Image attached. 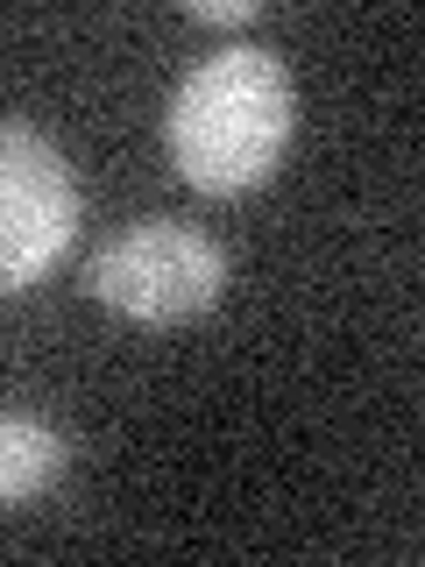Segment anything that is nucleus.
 <instances>
[{
	"mask_svg": "<svg viewBox=\"0 0 425 567\" xmlns=\"http://www.w3.org/2000/svg\"><path fill=\"white\" fill-rule=\"evenodd\" d=\"M191 22H220V29L256 22V0H191Z\"/></svg>",
	"mask_w": 425,
	"mask_h": 567,
	"instance_id": "nucleus-5",
	"label": "nucleus"
},
{
	"mask_svg": "<svg viewBox=\"0 0 425 567\" xmlns=\"http://www.w3.org/2000/svg\"><path fill=\"white\" fill-rule=\"evenodd\" d=\"M71 468V440L43 419H0V504L43 496Z\"/></svg>",
	"mask_w": 425,
	"mask_h": 567,
	"instance_id": "nucleus-4",
	"label": "nucleus"
},
{
	"mask_svg": "<svg viewBox=\"0 0 425 567\" xmlns=\"http://www.w3.org/2000/svg\"><path fill=\"white\" fill-rule=\"evenodd\" d=\"M291 121H298V85L283 58L262 43H227L177 79L164 142L191 192L227 199V192H248L277 171Z\"/></svg>",
	"mask_w": 425,
	"mask_h": 567,
	"instance_id": "nucleus-1",
	"label": "nucleus"
},
{
	"mask_svg": "<svg viewBox=\"0 0 425 567\" xmlns=\"http://www.w3.org/2000/svg\"><path fill=\"white\" fill-rule=\"evenodd\" d=\"M85 284L100 306L128 312L142 327H177L227 291V248L185 220H135L93 256Z\"/></svg>",
	"mask_w": 425,
	"mask_h": 567,
	"instance_id": "nucleus-2",
	"label": "nucleus"
},
{
	"mask_svg": "<svg viewBox=\"0 0 425 567\" xmlns=\"http://www.w3.org/2000/svg\"><path fill=\"white\" fill-rule=\"evenodd\" d=\"M79 235V177L22 121H0V291H29Z\"/></svg>",
	"mask_w": 425,
	"mask_h": 567,
	"instance_id": "nucleus-3",
	"label": "nucleus"
}]
</instances>
